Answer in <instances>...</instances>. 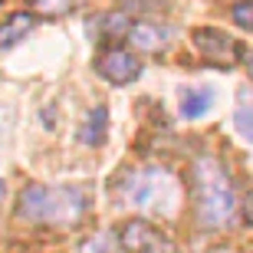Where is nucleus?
<instances>
[{"instance_id":"2eb2a0df","label":"nucleus","mask_w":253,"mask_h":253,"mask_svg":"<svg viewBox=\"0 0 253 253\" xmlns=\"http://www.w3.org/2000/svg\"><path fill=\"white\" fill-rule=\"evenodd\" d=\"M125 7H131V10H161L168 0H122Z\"/></svg>"},{"instance_id":"7ed1b4c3","label":"nucleus","mask_w":253,"mask_h":253,"mask_svg":"<svg viewBox=\"0 0 253 253\" xmlns=\"http://www.w3.org/2000/svg\"><path fill=\"white\" fill-rule=\"evenodd\" d=\"M125 194L135 207H148L158 214H171V204L178 201L174 178L161 168H141L138 174H131L125 184Z\"/></svg>"},{"instance_id":"4468645a","label":"nucleus","mask_w":253,"mask_h":253,"mask_svg":"<svg viewBox=\"0 0 253 253\" xmlns=\"http://www.w3.org/2000/svg\"><path fill=\"white\" fill-rule=\"evenodd\" d=\"M234 23L244 30H253V0H240V3H234Z\"/></svg>"},{"instance_id":"f3484780","label":"nucleus","mask_w":253,"mask_h":253,"mask_svg":"<svg viewBox=\"0 0 253 253\" xmlns=\"http://www.w3.org/2000/svg\"><path fill=\"white\" fill-rule=\"evenodd\" d=\"M3 194H7V188H3V181H0V201H3Z\"/></svg>"},{"instance_id":"39448f33","label":"nucleus","mask_w":253,"mask_h":253,"mask_svg":"<svg viewBox=\"0 0 253 253\" xmlns=\"http://www.w3.org/2000/svg\"><path fill=\"white\" fill-rule=\"evenodd\" d=\"M119 247L125 253H174L171 240L161 234L155 224L141 220V217H131L125 220L122 230H119Z\"/></svg>"},{"instance_id":"20e7f679","label":"nucleus","mask_w":253,"mask_h":253,"mask_svg":"<svg viewBox=\"0 0 253 253\" xmlns=\"http://www.w3.org/2000/svg\"><path fill=\"white\" fill-rule=\"evenodd\" d=\"M191 43H194V49L201 53V59L217 66V69H234V66L240 63V56H244V46L217 27H197L194 33H191Z\"/></svg>"},{"instance_id":"dca6fc26","label":"nucleus","mask_w":253,"mask_h":253,"mask_svg":"<svg viewBox=\"0 0 253 253\" xmlns=\"http://www.w3.org/2000/svg\"><path fill=\"white\" fill-rule=\"evenodd\" d=\"M247 73H250V79H253V53H250V59H247Z\"/></svg>"},{"instance_id":"f8f14e48","label":"nucleus","mask_w":253,"mask_h":253,"mask_svg":"<svg viewBox=\"0 0 253 253\" xmlns=\"http://www.w3.org/2000/svg\"><path fill=\"white\" fill-rule=\"evenodd\" d=\"M234 122H237V131H240L247 141H253V95L250 92L240 95V105H237V112H234Z\"/></svg>"},{"instance_id":"ddd939ff","label":"nucleus","mask_w":253,"mask_h":253,"mask_svg":"<svg viewBox=\"0 0 253 253\" xmlns=\"http://www.w3.org/2000/svg\"><path fill=\"white\" fill-rule=\"evenodd\" d=\"M30 7L43 17H63L73 10V0H30Z\"/></svg>"},{"instance_id":"6e6552de","label":"nucleus","mask_w":253,"mask_h":253,"mask_svg":"<svg viewBox=\"0 0 253 253\" xmlns=\"http://www.w3.org/2000/svg\"><path fill=\"white\" fill-rule=\"evenodd\" d=\"M33 27H37V17L33 13H13V17H7L0 23V49L17 46L20 40H27L33 33Z\"/></svg>"},{"instance_id":"f257e3e1","label":"nucleus","mask_w":253,"mask_h":253,"mask_svg":"<svg viewBox=\"0 0 253 253\" xmlns=\"http://www.w3.org/2000/svg\"><path fill=\"white\" fill-rule=\"evenodd\" d=\"M237 197L234 184L214 158L194 161V217L207 230H220L234 220Z\"/></svg>"},{"instance_id":"0eeeda50","label":"nucleus","mask_w":253,"mask_h":253,"mask_svg":"<svg viewBox=\"0 0 253 253\" xmlns=\"http://www.w3.org/2000/svg\"><path fill=\"white\" fill-rule=\"evenodd\" d=\"M211 105H214V89L211 85H188L178 95V112L184 119H201V115L211 112Z\"/></svg>"},{"instance_id":"9b49d317","label":"nucleus","mask_w":253,"mask_h":253,"mask_svg":"<svg viewBox=\"0 0 253 253\" xmlns=\"http://www.w3.org/2000/svg\"><path fill=\"white\" fill-rule=\"evenodd\" d=\"M131 43L141 49H161L165 46V40H168V33L158 27H151V23H131Z\"/></svg>"},{"instance_id":"9d476101","label":"nucleus","mask_w":253,"mask_h":253,"mask_svg":"<svg viewBox=\"0 0 253 253\" xmlns=\"http://www.w3.org/2000/svg\"><path fill=\"white\" fill-rule=\"evenodd\" d=\"M92 27L102 40H122L131 33V20L125 17L122 10H112V13H102L99 20H92Z\"/></svg>"},{"instance_id":"423d86ee","label":"nucleus","mask_w":253,"mask_h":253,"mask_svg":"<svg viewBox=\"0 0 253 253\" xmlns=\"http://www.w3.org/2000/svg\"><path fill=\"white\" fill-rule=\"evenodd\" d=\"M95 73L112 85H128L141 76V59L122 46H105L95 59Z\"/></svg>"},{"instance_id":"1a4fd4ad","label":"nucleus","mask_w":253,"mask_h":253,"mask_svg":"<svg viewBox=\"0 0 253 253\" xmlns=\"http://www.w3.org/2000/svg\"><path fill=\"white\" fill-rule=\"evenodd\" d=\"M105 135H109V109L105 105H95V109H89V115H85V122L79 125V141L83 145H102Z\"/></svg>"},{"instance_id":"f03ea898","label":"nucleus","mask_w":253,"mask_h":253,"mask_svg":"<svg viewBox=\"0 0 253 253\" xmlns=\"http://www.w3.org/2000/svg\"><path fill=\"white\" fill-rule=\"evenodd\" d=\"M85 214V194L79 188H49V184H30L20 191V217L33 224L73 227Z\"/></svg>"}]
</instances>
